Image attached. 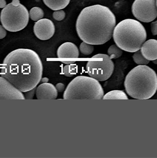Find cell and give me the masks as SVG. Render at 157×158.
<instances>
[{"label":"cell","instance_id":"1","mask_svg":"<svg viewBox=\"0 0 157 158\" xmlns=\"http://www.w3.org/2000/svg\"><path fill=\"white\" fill-rule=\"evenodd\" d=\"M0 75L22 93L36 88L42 78V61L35 51L17 49L9 53L0 65Z\"/></svg>","mask_w":157,"mask_h":158},{"label":"cell","instance_id":"2","mask_svg":"<svg viewBox=\"0 0 157 158\" xmlns=\"http://www.w3.org/2000/svg\"><path fill=\"white\" fill-rule=\"evenodd\" d=\"M116 23V17L109 8L96 4L82 10L76 21V29L83 42L101 45L112 37Z\"/></svg>","mask_w":157,"mask_h":158},{"label":"cell","instance_id":"3","mask_svg":"<svg viewBox=\"0 0 157 158\" xmlns=\"http://www.w3.org/2000/svg\"><path fill=\"white\" fill-rule=\"evenodd\" d=\"M124 86L132 98L150 99L157 91V73L147 65H138L126 76Z\"/></svg>","mask_w":157,"mask_h":158},{"label":"cell","instance_id":"4","mask_svg":"<svg viewBox=\"0 0 157 158\" xmlns=\"http://www.w3.org/2000/svg\"><path fill=\"white\" fill-rule=\"evenodd\" d=\"M113 38L122 50L134 53L140 50L147 39V31L138 20L127 19L119 22L115 27Z\"/></svg>","mask_w":157,"mask_h":158},{"label":"cell","instance_id":"5","mask_svg":"<svg viewBox=\"0 0 157 158\" xmlns=\"http://www.w3.org/2000/svg\"><path fill=\"white\" fill-rule=\"evenodd\" d=\"M104 95L103 88L96 79L80 75L71 81L64 90V100H101Z\"/></svg>","mask_w":157,"mask_h":158},{"label":"cell","instance_id":"6","mask_svg":"<svg viewBox=\"0 0 157 158\" xmlns=\"http://www.w3.org/2000/svg\"><path fill=\"white\" fill-rule=\"evenodd\" d=\"M29 11L21 3L14 6L12 2L4 8L0 15L2 26L11 32H17L24 29L29 22Z\"/></svg>","mask_w":157,"mask_h":158},{"label":"cell","instance_id":"7","mask_svg":"<svg viewBox=\"0 0 157 158\" xmlns=\"http://www.w3.org/2000/svg\"><path fill=\"white\" fill-rule=\"evenodd\" d=\"M96 59L87 62L86 70L89 75L98 81L109 79L114 71L115 65L108 55L99 53L92 56Z\"/></svg>","mask_w":157,"mask_h":158},{"label":"cell","instance_id":"8","mask_svg":"<svg viewBox=\"0 0 157 158\" xmlns=\"http://www.w3.org/2000/svg\"><path fill=\"white\" fill-rule=\"evenodd\" d=\"M132 13L138 21H154L157 17L156 0H135L132 6Z\"/></svg>","mask_w":157,"mask_h":158},{"label":"cell","instance_id":"9","mask_svg":"<svg viewBox=\"0 0 157 158\" xmlns=\"http://www.w3.org/2000/svg\"><path fill=\"white\" fill-rule=\"evenodd\" d=\"M34 33L36 37L41 40H49L55 33L54 24L49 19H42L34 24Z\"/></svg>","mask_w":157,"mask_h":158},{"label":"cell","instance_id":"10","mask_svg":"<svg viewBox=\"0 0 157 158\" xmlns=\"http://www.w3.org/2000/svg\"><path fill=\"white\" fill-rule=\"evenodd\" d=\"M24 95L7 79L0 77V100H25Z\"/></svg>","mask_w":157,"mask_h":158},{"label":"cell","instance_id":"11","mask_svg":"<svg viewBox=\"0 0 157 158\" xmlns=\"http://www.w3.org/2000/svg\"><path fill=\"white\" fill-rule=\"evenodd\" d=\"M36 95L38 100H55L57 98L58 91L53 84L46 82L36 88Z\"/></svg>","mask_w":157,"mask_h":158},{"label":"cell","instance_id":"12","mask_svg":"<svg viewBox=\"0 0 157 158\" xmlns=\"http://www.w3.org/2000/svg\"><path fill=\"white\" fill-rule=\"evenodd\" d=\"M57 58L59 59L78 58L79 50L77 46L71 42H66L61 44L57 51Z\"/></svg>","mask_w":157,"mask_h":158},{"label":"cell","instance_id":"13","mask_svg":"<svg viewBox=\"0 0 157 158\" xmlns=\"http://www.w3.org/2000/svg\"><path fill=\"white\" fill-rule=\"evenodd\" d=\"M143 56L149 61L157 59V40L150 39L143 43L141 49Z\"/></svg>","mask_w":157,"mask_h":158},{"label":"cell","instance_id":"14","mask_svg":"<svg viewBox=\"0 0 157 158\" xmlns=\"http://www.w3.org/2000/svg\"><path fill=\"white\" fill-rule=\"evenodd\" d=\"M70 0H43L44 3L54 11L62 10L66 7Z\"/></svg>","mask_w":157,"mask_h":158},{"label":"cell","instance_id":"15","mask_svg":"<svg viewBox=\"0 0 157 158\" xmlns=\"http://www.w3.org/2000/svg\"><path fill=\"white\" fill-rule=\"evenodd\" d=\"M103 100H128L126 93L121 90H113L103 95Z\"/></svg>","mask_w":157,"mask_h":158},{"label":"cell","instance_id":"16","mask_svg":"<svg viewBox=\"0 0 157 158\" xmlns=\"http://www.w3.org/2000/svg\"><path fill=\"white\" fill-rule=\"evenodd\" d=\"M29 15H30V19L33 21L37 22L43 19L44 17V11L41 8L35 7L32 8L30 10Z\"/></svg>","mask_w":157,"mask_h":158},{"label":"cell","instance_id":"17","mask_svg":"<svg viewBox=\"0 0 157 158\" xmlns=\"http://www.w3.org/2000/svg\"><path fill=\"white\" fill-rule=\"evenodd\" d=\"M123 51L116 44L111 46L107 50V55L111 59H118L121 57Z\"/></svg>","mask_w":157,"mask_h":158},{"label":"cell","instance_id":"18","mask_svg":"<svg viewBox=\"0 0 157 158\" xmlns=\"http://www.w3.org/2000/svg\"><path fill=\"white\" fill-rule=\"evenodd\" d=\"M133 60L138 65H147L150 62L149 60L143 56L140 50L134 52L133 55Z\"/></svg>","mask_w":157,"mask_h":158},{"label":"cell","instance_id":"19","mask_svg":"<svg viewBox=\"0 0 157 158\" xmlns=\"http://www.w3.org/2000/svg\"><path fill=\"white\" fill-rule=\"evenodd\" d=\"M79 50L83 55L88 56L91 55L93 53L94 47L92 44L83 42L80 44Z\"/></svg>","mask_w":157,"mask_h":158},{"label":"cell","instance_id":"20","mask_svg":"<svg viewBox=\"0 0 157 158\" xmlns=\"http://www.w3.org/2000/svg\"><path fill=\"white\" fill-rule=\"evenodd\" d=\"M53 18L57 21H62L66 17V13L63 10H59L55 11L53 14Z\"/></svg>","mask_w":157,"mask_h":158},{"label":"cell","instance_id":"21","mask_svg":"<svg viewBox=\"0 0 157 158\" xmlns=\"http://www.w3.org/2000/svg\"><path fill=\"white\" fill-rule=\"evenodd\" d=\"M36 94V88L31 89L26 93H24V97L26 100H32L34 97V94Z\"/></svg>","mask_w":157,"mask_h":158},{"label":"cell","instance_id":"22","mask_svg":"<svg viewBox=\"0 0 157 158\" xmlns=\"http://www.w3.org/2000/svg\"><path fill=\"white\" fill-rule=\"evenodd\" d=\"M151 33L154 36L157 35V20L151 23Z\"/></svg>","mask_w":157,"mask_h":158},{"label":"cell","instance_id":"23","mask_svg":"<svg viewBox=\"0 0 157 158\" xmlns=\"http://www.w3.org/2000/svg\"><path fill=\"white\" fill-rule=\"evenodd\" d=\"M55 86H56V88L57 89L58 93H62V92H63L64 90H65V88H66L64 84L61 83V82L57 84Z\"/></svg>","mask_w":157,"mask_h":158},{"label":"cell","instance_id":"24","mask_svg":"<svg viewBox=\"0 0 157 158\" xmlns=\"http://www.w3.org/2000/svg\"><path fill=\"white\" fill-rule=\"evenodd\" d=\"M69 72L72 76H73L74 74H76L77 72V69H76V66L73 64L69 65Z\"/></svg>","mask_w":157,"mask_h":158},{"label":"cell","instance_id":"25","mask_svg":"<svg viewBox=\"0 0 157 158\" xmlns=\"http://www.w3.org/2000/svg\"><path fill=\"white\" fill-rule=\"evenodd\" d=\"M7 35L6 29H5L2 26L0 25V39H4Z\"/></svg>","mask_w":157,"mask_h":158},{"label":"cell","instance_id":"26","mask_svg":"<svg viewBox=\"0 0 157 158\" xmlns=\"http://www.w3.org/2000/svg\"><path fill=\"white\" fill-rule=\"evenodd\" d=\"M69 65H66V66H64L63 67V72L66 77H71L73 76L70 75L69 72Z\"/></svg>","mask_w":157,"mask_h":158},{"label":"cell","instance_id":"27","mask_svg":"<svg viewBox=\"0 0 157 158\" xmlns=\"http://www.w3.org/2000/svg\"><path fill=\"white\" fill-rule=\"evenodd\" d=\"M7 6L6 0H0V8H4Z\"/></svg>","mask_w":157,"mask_h":158},{"label":"cell","instance_id":"28","mask_svg":"<svg viewBox=\"0 0 157 158\" xmlns=\"http://www.w3.org/2000/svg\"><path fill=\"white\" fill-rule=\"evenodd\" d=\"M62 62L64 64H66V65H70V64H73L74 63H75V60H73V61H62Z\"/></svg>","mask_w":157,"mask_h":158},{"label":"cell","instance_id":"29","mask_svg":"<svg viewBox=\"0 0 157 158\" xmlns=\"http://www.w3.org/2000/svg\"><path fill=\"white\" fill-rule=\"evenodd\" d=\"M49 81V79L48 78L44 77V78H42L41 79L40 82H42V83H46V82H48Z\"/></svg>","mask_w":157,"mask_h":158},{"label":"cell","instance_id":"30","mask_svg":"<svg viewBox=\"0 0 157 158\" xmlns=\"http://www.w3.org/2000/svg\"><path fill=\"white\" fill-rule=\"evenodd\" d=\"M153 62H154L155 64H157V59L153 60Z\"/></svg>","mask_w":157,"mask_h":158},{"label":"cell","instance_id":"31","mask_svg":"<svg viewBox=\"0 0 157 158\" xmlns=\"http://www.w3.org/2000/svg\"><path fill=\"white\" fill-rule=\"evenodd\" d=\"M156 2H157V0H156Z\"/></svg>","mask_w":157,"mask_h":158}]
</instances>
